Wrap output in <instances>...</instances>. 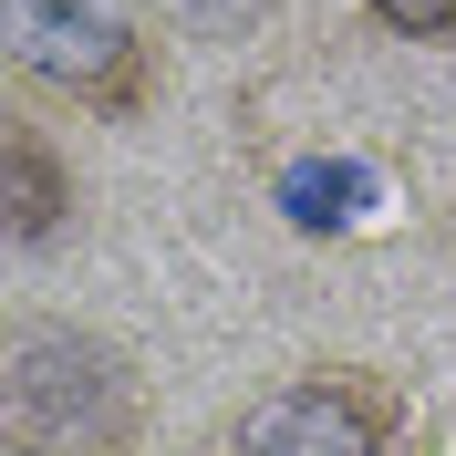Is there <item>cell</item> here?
<instances>
[{"label": "cell", "instance_id": "5b68a950", "mask_svg": "<svg viewBox=\"0 0 456 456\" xmlns=\"http://www.w3.org/2000/svg\"><path fill=\"white\" fill-rule=\"evenodd\" d=\"M145 11H156L176 42H249V31L281 11V0H145Z\"/></svg>", "mask_w": 456, "mask_h": 456}, {"label": "cell", "instance_id": "6da1fadb", "mask_svg": "<svg viewBox=\"0 0 456 456\" xmlns=\"http://www.w3.org/2000/svg\"><path fill=\"white\" fill-rule=\"evenodd\" d=\"M0 426H11V456H135L145 373L125 342L84 332V322H11Z\"/></svg>", "mask_w": 456, "mask_h": 456}, {"label": "cell", "instance_id": "7a4b0ae2", "mask_svg": "<svg viewBox=\"0 0 456 456\" xmlns=\"http://www.w3.org/2000/svg\"><path fill=\"white\" fill-rule=\"evenodd\" d=\"M0 42L31 94L73 114L125 125L156 104V42H145L135 0H0Z\"/></svg>", "mask_w": 456, "mask_h": 456}, {"label": "cell", "instance_id": "3957f363", "mask_svg": "<svg viewBox=\"0 0 456 456\" xmlns=\"http://www.w3.org/2000/svg\"><path fill=\"white\" fill-rule=\"evenodd\" d=\"M228 456H395V395L373 373H290L239 415Z\"/></svg>", "mask_w": 456, "mask_h": 456}, {"label": "cell", "instance_id": "8992f818", "mask_svg": "<svg viewBox=\"0 0 456 456\" xmlns=\"http://www.w3.org/2000/svg\"><path fill=\"white\" fill-rule=\"evenodd\" d=\"M384 31H404V42H446L456 31V0H363Z\"/></svg>", "mask_w": 456, "mask_h": 456}, {"label": "cell", "instance_id": "277c9868", "mask_svg": "<svg viewBox=\"0 0 456 456\" xmlns=\"http://www.w3.org/2000/svg\"><path fill=\"white\" fill-rule=\"evenodd\" d=\"M62 218H73V167L53 156V135H42V125H11V239H21V249H42Z\"/></svg>", "mask_w": 456, "mask_h": 456}]
</instances>
